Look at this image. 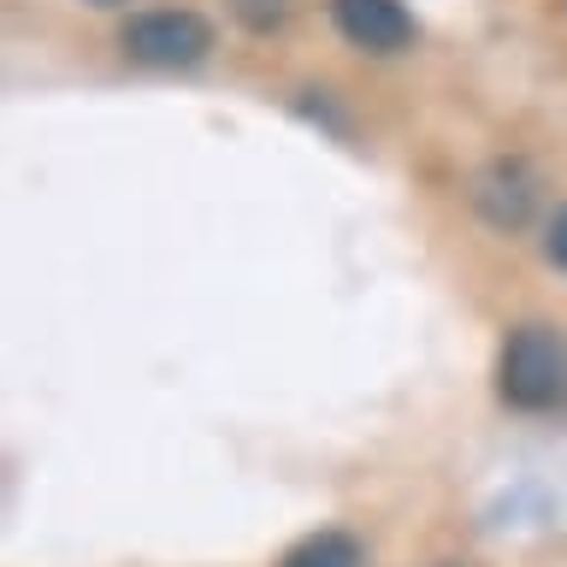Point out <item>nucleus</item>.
Returning a JSON list of instances; mask_svg holds the SVG:
<instances>
[{"label": "nucleus", "mask_w": 567, "mask_h": 567, "mask_svg": "<svg viewBox=\"0 0 567 567\" xmlns=\"http://www.w3.org/2000/svg\"><path fill=\"white\" fill-rule=\"evenodd\" d=\"M496 396L514 414L567 408V337L556 326H514L496 349Z\"/></svg>", "instance_id": "obj_1"}, {"label": "nucleus", "mask_w": 567, "mask_h": 567, "mask_svg": "<svg viewBox=\"0 0 567 567\" xmlns=\"http://www.w3.org/2000/svg\"><path fill=\"white\" fill-rule=\"evenodd\" d=\"M118 48L131 53L136 65L189 71L213 53V24L189 7H154V12H136L131 24L118 30Z\"/></svg>", "instance_id": "obj_2"}, {"label": "nucleus", "mask_w": 567, "mask_h": 567, "mask_svg": "<svg viewBox=\"0 0 567 567\" xmlns=\"http://www.w3.org/2000/svg\"><path fill=\"white\" fill-rule=\"evenodd\" d=\"M326 7H331L337 35L361 53H402V48H414V35H420L414 12H408L402 0H326Z\"/></svg>", "instance_id": "obj_3"}, {"label": "nucleus", "mask_w": 567, "mask_h": 567, "mask_svg": "<svg viewBox=\"0 0 567 567\" xmlns=\"http://www.w3.org/2000/svg\"><path fill=\"white\" fill-rule=\"evenodd\" d=\"M473 202H478V213H485L491 225H503V230H514L532 213V184L520 177V166H491L485 177H478V189H473Z\"/></svg>", "instance_id": "obj_4"}, {"label": "nucleus", "mask_w": 567, "mask_h": 567, "mask_svg": "<svg viewBox=\"0 0 567 567\" xmlns=\"http://www.w3.org/2000/svg\"><path fill=\"white\" fill-rule=\"evenodd\" d=\"M278 567H361V544H354L349 532L326 526V532H308L301 544L284 549Z\"/></svg>", "instance_id": "obj_5"}, {"label": "nucleus", "mask_w": 567, "mask_h": 567, "mask_svg": "<svg viewBox=\"0 0 567 567\" xmlns=\"http://www.w3.org/2000/svg\"><path fill=\"white\" fill-rule=\"evenodd\" d=\"M230 12H237L255 35H272V30L290 24V0H230Z\"/></svg>", "instance_id": "obj_6"}, {"label": "nucleus", "mask_w": 567, "mask_h": 567, "mask_svg": "<svg viewBox=\"0 0 567 567\" xmlns=\"http://www.w3.org/2000/svg\"><path fill=\"white\" fill-rule=\"evenodd\" d=\"M544 255H549V266H561L567 272V207L549 219V230H544Z\"/></svg>", "instance_id": "obj_7"}, {"label": "nucleus", "mask_w": 567, "mask_h": 567, "mask_svg": "<svg viewBox=\"0 0 567 567\" xmlns=\"http://www.w3.org/2000/svg\"><path fill=\"white\" fill-rule=\"evenodd\" d=\"M89 7H118V0H89Z\"/></svg>", "instance_id": "obj_8"}]
</instances>
